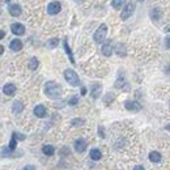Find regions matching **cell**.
I'll list each match as a JSON object with an SVG mask.
<instances>
[{
	"label": "cell",
	"instance_id": "obj_34",
	"mask_svg": "<svg viewBox=\"0 0 170 170\" xmlns=\"http://www.w3.org/2000/svg\"><path fill=\"white\" fill-rule=\"evenodd\" d=\"M165 128H166V130H167V131H170V123H169V124H167V126H166V127H165Z\"/></svg>",
	"mask_w": 170,
	"mask_h": 170
},
{
	"label": "cell",
	"instance_id": "obj_30",
	"mask_svg": "<svg viewBox=\"0 0 170 170\" xmlns=\"http://www.w3.org/2000/svg\"><path fill=\"white\" fill-rule=\"evenodd\" d=\"M24 170H35V167H34L33 165H26V166L24 167Z\"/></svg>",
	"mask_w": 170,
	"mask_h": 170
},
{
	"label": "cell",
	"instance_id": "obj_35",
	"mask_svg": "<svg viewBox=\"0 0 170 170\" xmlns=\"http://www.w3.org/2000/svg\"><path fill=\"white\" fill-rule=\"evenodd\" d=\"M5 2H7V3H8V2H9V0H5Z\"/></svg>",
	"mask_w": 170,
	"mask_h": 170
},
{
	"label": "cell",
	"instance_id": "obj_26",
	"mask_svg": "<svg viewBox=\"0 0 170 170\" xmlns=\"http://www.w3.org/2000/svg\"><path fill=\"white\" fill-rule=\"evenodd\" d=\"M71 123H72V126H83L84 124V119H79V118H76V119H73Z\"/></svg>",
	"mask_w": 170,
	"mask_h": 170
},
{
	"label": "cell",
	"instance_id": "obj_9",
	"mask_svg": "<svg viewBox=\"0 0 170 170\" xmlns=\"http://www.w3.org/2000/svg\"><path fill=\"white\" fill-rule=\"evenodd\" d=\"M60 9H62L60 3H58V2L50 3L49 7H47V12H49V14H56V13L60 12Z\"/></svg>",
	"mask_w": 170,
	"mask_h": 170
},
{
	"label": "cell",
	"instance_id": "obj_14",
	"mask_svg": "<svg viewBox=\"0 0 170 170\" xmlns=\"http://www.w3.org/2000/svg\"><path fill=\"white\" fill-rule=\"evenodd\" d=\"M12 110H13L14 114H20L24 110V103L21 101H14L13 105H12Z\"/></svg>",
	"mask_w": 170,
	"mask_h": 170
},
{
	"label": "cell",
	"instance_id": "obj_5",
	"mask_svg": "<svg viewBox=\"0 0 170 170\" xmlns=\"http://www.w3.org/2000/svg\"><path fill=\"white\" fill-rule=\"evenodd\" d=\"M124 107L128 110V111H134V113H137L142 110V105L137 102V101H126L124 102Z\"/></svg>",
	"mask_w": 170,
	"mask_h": 170
},
{
	"label": "cell",
	"instance_id": "obj_8",
	"mask_svg": "<svg viewBox=\"0 0 170 170\" xmlns=\"http://www.w3.org/2000/svg\"><path fill=\"white\" fill-rule=\"evenodd\" d=\"M73 147H75V151L77 152V153H83L85 149H86V142L84 139H77L76 142H75V144H73Z\"/></svg>",
	"mask_w": 170,
	"mask_h": 170
},
{
	"label": "cell",
	"instance_id": "obj_13",
	"mask_svg": "<svg viewBox=\"0 0 170 170\" xmlns=\"http://www.w3.org/2000/svg\"><path fill=\"white\" fill-rule=\"evenodd\" d=\"M9 47H11V50L12 51H20L21 49H23V42H21L20 39H13V41H11V43H9Z\"/></svg>",
	"mask_w": 170,
	"mask_h": 170
},
{
	"label": "cell",
	"instance_id": "obj_28",
	"mask_svg": "<svg viewBox=\"0 0 170 170\" xmlns=\"http://www.w3.org/2000/svg\"><path fill=\"white\" fill-rule=\"evenodd\" d=\"M165 46H166V49H170V37H166L165 38Z\"/></svg>",
	"mask_w": 170,
	"mask_h": 170
},
{
	"label": "cell",
	"instance_id": "obj_20",
	"mask_svg": "<svg viewBox=\"0 0 170 170\" xmlns=\"http://www.w3.org/2000/svg\"><path fill=\"white\" fill-rule=\"evenodd\" d=\"M16 147H17V136H16V132H13L8 148H9V149H11L12 152H14V151H16Z\"/></svg>",
	"mask_w": 170,
	"mask_h": 170
},
{
	"label": "cell",
	"instance_id": "obj_3",
	"mask_svg": "<svg viewBox=\"0 0 170 170\" xmlns=\"http://www.w3.org/2000/svg\"><path fill=\"white\" fill-rule=\"evenodd\" d=\"M106 33H107V25H106V24H102V25L97 29V30H95V33H94V35H93L94 41L97 42V43L103 42V39L106 38Z\"/></svg>",
	"mask_w": 170,
	"mask_h": 170
},
{
	"label": "cell",
	"instance_id": "obj_18",
	"mask_svg": "<svg viewBox=\"0 0 170 170\" xmlns=\"http://www.w3.org/2000/svg\"><path fill=\"white\" fill-rule=\"evenodd\" d=\"M63 45H64V50H65V53H67V55H68V58H70L71 63H72V64H75V58H73V54H72V51H71L70 46H68V42H67V39H64Z\"/></svg>",
	"mask_w": 170,
	"mask_h": 170
},
{
	"label": "cell",
	"instance_id": "obj_21",
	"mask_svg": "<svg viewBox=\"0 0 170 170\" xmlns=\"http://www.w3.org/2000/svg\"><path fill=\"white\" fill-rule=\"evenodd\" d=\"M38 59H37V58H32L30 59V60H29V68H30L32 71H34V70H37V68H38Z\"/></svg>",
	"mask_w": 170,
	"mask_h": 170
},
{
	"label": "cell",
	"instance_id": "obj_31",
	"mask_svg": "<svg viewBox=\"0 0 170 170\" xmlns=\"http://www.w3.org/2000/svg\"><path fill=\"white\" fill-rule=\"evenodd\" d=\"M134 170H144V167H143L142 165H137V166L134 167Z\"/></svg>",
	"mask_w": 170,
	"mask_h": 170
},
{
	"label": "cell",
	"instance_id": "obj_16",
	"mask_svg": "<svg viewBox=\"0 0 170 170\" xmlns=\"http://www.w3.org/2000/svg\"><path fill=\"white\" fill-rule=\"evenodd\" d=\"M102 54L105 56H110L113 54V47H111V43L110 42H106L105 45L102 46Z\"/></svg>",
	"mask_w": 170,
	"mask_h": 170
},
{
	"label": "cell",
	"instance_id": "obj_10",
	"mask_svg": "<svg viewBox=\"0 0 170 170\" xmlns=\"http://www.w3.org/2000/svg\"><path fill=\"white\" fill-rule=\"evenodd\" d=\"M8 11H9V14H11V16H13V17L20 16L21 12H23V9H21V7L18 4H11Z\"/></svg>",
	"mask_w": 170,
	"mask_h": 170
},
{
	"label": "cell",
	"instance_id": "obj_23",
	"mask_svg": "<svg viewBox=\"0 0 170 170\" xmlns=\"http://www.w3.org/2000/svg\"><path fill=\"white\" fill-rule=\"evenodd\" d=\"M58 45H59V39L58 38H53V39H50L47 42V47H50V49H55Z\"/></svg>",
	"mask_w": 170,
	"mask_h": 170
},
{
	"label": "cell",
	"instance_id": "obj_24",
	"mask_svg": "<svg viewBox=\"0 0 170 170\" xmlns=\"http://www.w3.org/2000/svg\"><path fill=\"white\" fill-rule=\"evenodd\" d=\"M116 54L119 56H124L126 55V47L124 45H118L116 46Z\"/></svg>",
	"mask_w": 170,
	"mask_h": 170
},
{
	"label": "cell",
	"instance_id": "obj_4",
	"mask_svg": "<svg viewBox=\"0 0 170 170\" xmlns=\"http://www.w3.org/2000/svg\"><path fill=\"white\" fill-rule=\"evenodd\" d=\"M135 11V4L132 3H128L124 5V8L122 9V13H121V18L122 20H127L130 16H132V13Z\"/></svg>",
	"mask_w": 170,
	"mask_h": 170
},
{
	"label": "cell",
	"instance_id": "obj_33",
	"mask_svg": "<svg viewBox=\"0 0 170 170\" xmlns=\"http://www.w3.org/2000/svg\"><path fill=\"white\" fill-rule=\"evenodd\" d=\"M81 94H83V95L86 94V88H83V89H81Z\"/></svg>",
	"mask_w": 170,
	"mask_h": 170
},
{
	"label": "cell",
	"instance_id": "obj_15",
	"mask_svg": "<svg viewBox=\"0 0 170 170\" xmlns=\"http://www.w3.org/2000/svg\"><path fill=\"white\" fill-rule=\"evenodd\" d=\"M161 153L160 152H157V151H153V152H151L149 153V160H151V162H153V164H158V162L161 161Z\"/></svg>",
	"mask_w": 170,
	"mask_h": 170
},
{
	"label": "cell",
	"instance_id": "obj_12",
	"mask_svg": "<svg viewBox=\"0 0 170 170\" xmlns=\"http://www.w3.org/2000/svg\"><path fill=\"white\" fill-rule=\"evenodd\" d=\"M34 115L38 116V118H43L46 115V107L43 105H37L34 107Z\"/></svg>",
	"mask_w": 170,
	"mask_h": 170
},
{
	"label": "cell",
	"instance_id": "obj_6",
	"mask_svg": "<svg viewBox=\"0 0 170 170\" xmlns=\"http://www.w3.org/2000/svg\"><path fill=\"white\" fill-rule=\"evenodd\" d=\"M101 92H102V85L98 84V83H94L92 86H90V94L94 100H97L100 95H101Z\"/></svg>",
	"mask_w": 170,
	"mask_h": 170
},
{
	"label": "cell",
	"instance_id": "obj_29",
	"mask_svg": "<svg viewBox=\"0 0 170 170\" xmlns=\"http://www.w3.org/2000/svg\"><path fill=\"white\" fill-rule=\"evenodd\" d=\"M98 134H100L101 137H105V134H103V127H101V126L98 127Z\"/></svg>",
	"mask_w": 170,
	"mask_h": 170
},
{
	"label": "cell",
	"instance_id": "obj_7",
	"mask_svg": "<svg viewBox=\"0 0 170 170\" xmlns=\"http://www.w3.org/2000/svg\"><path fill=\"white\" fill-rule=\"evenodd\" d=\"M11 30L14 35H23L25 33V26L23 24H17V23H14L11 25Z\"/></svg>",
	"mask_w": 170,
	"mask_h": 170
},
{
	"label": "cell",
	"instance_id": "obj_11",
	"mask_svg": "<svg viewBox=\"0 0 170 170\" xmlns=\"http://www.w3.org/2000/svg\"><path fill=\"white\" fill-rule=\"evenodd\" d=\"M3 92L5 95H13L16 93V85L14 84H5L3 88Z\"/></svg>",
	"mask_w": 170,
	"mask_h": 170
},
{
	"label": "cell",
	"instance_id": "obj_25",
	"mask_svg": "<svg viewBox=\"0 0 170 170\" xmlns=\"http://www.w3.org/2000/svg\"><path fill=\"white\" fill-rule=\"evenodd\" d=\"M68 103H70V105H72V106L77 105V103H79V97H77V95H73L72 98L68 100Z\"/></svg>",
	"mask_w": 170,
	"mask_h": 170
},
{
	"label": "cell",
	"instance_id": "obj_19",
	"mask_svg": "<svg viewBox=\"0 0 170 170\" xmlns=\"http://www.w3.org/2000/svg\"><path fill=\"white\" fill-rule=\"evenodd\" d=\"M42 152L45 156H53L55 153V148L53 145H43L42 147Z\"/></svg>",
	"mask_w": 170,
	"mask_h": 170
},
{
	"label": "cell",
	"instance_id": "obj_32",
	"mask_svg": "<svg viewBox=\"0 0 170 170\" xmlns=\"http://www.w3.org/2000/svg\"><path fill=\"white\" fill-rule=\"evenodd\" d=\"M165 71H166V73H167V75L170 76V64H169L167 67H166V70H165Z\"/></svg>",
	"mask_w": 170,
	"mask_h": 170
},
{
	"label": "cell",
	"instance_id": "obj_17",
	"mask_svg": "<svg viewBox=\"0 0 170 170\" xmlns=\"http://www.w3.org/2000/svg\"><path fill=\"white\" fill-rule=\"evenodd\" d=\"M89 156H90V158H92L93 161H98V160H101V157H102V153H101V151H100V149H97V148H94V149H92V151H90Z\"/></svg>",
	"mask_w": 170,
	"mask_h": 170
},
{
	"label": "cell",
	"instance_id": "obj_1",
	"mask_svg": "<svg viewBox=\"0 0 170 170\" xmlns=\"http://www.w3.org/2000/svg\"><path fill=\"white\" fill-rule=\"evenodd\" d=\"M45 94L49 98H59L62 94V88L59 84H56L55 81H49L45 85Z\"/></svg>",
	"mask_w": 170,
	"mask_h": 170
},
{
	"label": "cell",
	"instance_id": "obj_2",
	"mask_svg": "<svg viewBox=\"0 0 170 170\" xmlns=\"http://www.w3.org/2000/svg\"><path fill=\"white\" fill-rule=\"evenodd\" d=\"M64 79L67 80V83L72 86H79L80 85V79L77 76V73L73 70H65L64 71Z\"/></svg>",
	"mask_w": 170,
	"mask_h": 170
},
{
	"label": "cell",
	"instance_id": "obj_27",
	"mask_svg": "<svg viewBox=\"0 0 170 170\" xmlns=\"http://www.w3.org/2000/svg\"><path fill=\"white\" fill-rule=\"evenodd\" d=\"M113 100H114V94L109 93L106 97H105V103H110V101H113Z\"/></svg>",
	"mask_w": 170,
	"mask_h": 170
},
{
	"label": "cell",
	"instance_id": "obj_22",
	"mask_svg": "<svg viewBox=\"0 0 170 170\" xmlns=\"http://www.w3.org/2000/svg\"><path fill=\"white\" fill-rule=\"evenodd\" d=\"M126 4V0H113V7L115 9H121Z\"/></svg>",
	"mask_w": 170,
	"mask_h": 170
}]
</instances>
